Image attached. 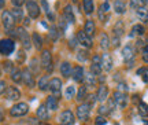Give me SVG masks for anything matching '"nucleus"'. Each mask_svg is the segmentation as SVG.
<instances>
[{"instance_id": "obj_1", "label": "nucleus", "mask_w": 148, "mask_h": 125, "mask_svg": "<svg viewBox=\"0 0 148 125\" xmlns=\"http://www.w3.org/2000/svg\"><path fill=\"white\" fill-rule=\"evenodd\" d=\"M15 50V43L11 39H3L0 40V54L1 55H10Z\"/></svg>"}, {"instance_id": "obj_2", "label": "nucleus", "mask_w": 148, "mask_h": 125, "mask_svg": "<svg viewBox=\"0 0 148 125\" xmlns=\"http://www.w3.org/2000/svg\"><path fill=\"white\" fill-rule=\"evenodd\" d=\"M27 111H29V106H27V103L21 102V103H16L11 107L10 114L12 115V117H22V115L27 114Z\"/></svg>"}, {"instance_id": "obj_3", "label": "nucleus", "mask_w": 148, "mask_h": 125, "mask_svg": "<svg viewBox=\"0 0 148 125\" xmlns=\"http://www.w3.org/2000/svg\"><path fill=\"white\" fill-rule=\"evenodd\" d=\"M1 21H3V26H4L5 30H12V28L15 25V19H14V17L11 12L8 11H3V14H1Z\"/></svg>"}, {"instance_id": "obj_4", "label": "nucleus", "mask_w": 148, "mask_h": 125, "mask_svg": "<svg viewBox=\"0 0 148 125\" xmlns=\"http://www.w3.org/2000/svg\"><path fill=\"white\" fill-rule=\"evenodd\" d=\"M89 115H90V104H88V103L79 104L78 109H77V117H78V120L86 121L89 118Z\"/></svg>"}, {"instance_id": "obj_5", "label": "nucleus", "mask_w": 148, "mask_h": 125, "mask_svg": "<svg viewBox=\"0 0 148 125\" xmlns=\"http://www.w3.org/2000/svg\"><path fill=\"white\" fill-rule=\"evenodd\" d=\"M41 66L44 69H47V72H52V57H51V52L49 51H42L41 54Z\"/></svg>"}, {"instance_id": "obj_6", "label": "nucleus", "mask_w": 148, "mask_h": 125, "mask_svg": "<svg viewBox=\"0 0 148 125\" xmlns=\"http://www.w3.org/2000/svg\"><path fill=\"white\" fill-rule=\"evenodd\" d=\"M16 37H19V40L22 41L23 44V48L25 50H29L30 48V37L27 35V32L23 29V28H19V29H16Z\"/></svg>"}, {"instance_id": "obj_7", "label": "nucleus", "mask_w": 148, "mask_h": 125, "mask_svg": "<svg viewBox=\"0 0 148 125\" xmlns=\"http://www.w3.org/2000/svg\"><path fill=\"white\" fill-rule=\"evenodd\" d=\"M112 100H114L115 106H118V107L123 109V107L126 106V103H127V96H126V94H125V92L116 91V92H114V98H112Z\"/></svg>"}, {"instance_id": "obj_8", "label": "nucleus", "mask_w": 148, "mask_h": 125, "mask_svg": "<svg viewBox=\"0 0 148 125\" xmlns=\"http://www.w3.org/2000/svg\"><path fill=\"white\" fill-rule=\"evenodd\" d=\"M26 10H27V14L30 18H37V17L40 15V7L37 4L36 1H33V0H29L26 1Z\"/></svg>"}, {"instance_id": "obj_9", "label": "nucleus", "mask_w": 148, "mask_h": 125, "mask_svg": "<svg viewBox=\"0 0 148 125\" xmlns=\"http://www.w3.org/2000/svg\"><path fill=\"white\" fill-rule=\"evenodd\" d=\"M101 58L99 55H93L92 58V65H90V73L95 74V76H99L101 73Z\"/></svg>"}, {"instance_id": "obj_10", "label": "nucleus", "mask_w": 148, "mask_h": 125, "mask_svg": "<svg viewBox=\"0 0 148 125\" xmlns=\"http://www.w3.org/2000/svg\"><path fill=\"white\" fill-rule=\"evenodd\" d=\"M77 40L81 46H84L85 48H90L92 47V39H90L84 30H79L78 35H77Z\"/></svg>"}, {"instance_id": "obj_11", "label": "nucleus", "mask_w": 148, "mask_h": 125, "mask_svg": "<svg viewBox=\"0 0 148 125\" xmlns=\"http://www.w3.org/2000/svg\"><path fill=\"white\" fill-rule=\"evenodd\" d=\"M59 121L62 125H73L74 124V114L70 110H64L59 117Z\"/></svg>"}, {"instance_id": "obj_12", "label": "nucleus", "mask_w": 148, "mask_h": 125, "mask_svg": "<svg viewBox=\"0 0 148 125\" xmlns=\"http://www.w3.org/2000/svg\"><path fill=\"white\" fill-rule=\"evenodd\" d=\"M122 58H123V61L127 63V66H132L130 63L133 62L134 54H133V48L130 47V46H126V47L122 50Z\"/></svg>"}, {"instance_id": "obj_13", "label": "nucleus", "mask_w": 148, "mask_h": 125, "mask_svg": "<svg viewBox=\"0 0 148 125\" xmlns=\"http://www.w3.org/2000/svg\"><path fill=\"white\" fill-rule=\"evenodd\" d=\"M22 81L25 83V85L30 87V88L34 87V78H33V74H32V72H30L29 69L22 70Z\"/></svg>"}, {"instance_id": "obj_14", "label": "nucleus", "mask_w": 148, "mask_h": 125, "mask_svg": "<svg viewBox=\"0 0 148 125\" xmlns=\"http://www.w3.org/2000/svg\"><path fill=\"white\" fill-rule=\"evenodd\" d=\"M63 19L67 23H74L75 22V17H74V12H73V7L70 4H67L64 7L63 10Z\"/></svg>"}, {"instance_id": "obj_15", "label": "nucleus", "mask_w": 148, "mask_h": 125, "mask_svg": "<svg viewBox=\"0 0 148 125\" xmlns=\"http://www.w3.org/2000/svg\"><path fill=\"white\" fill-rule=\"evenodd\" d=\"M5 96L7 99L10 100H16L21 98V92L16 87H7V91H5Z\"/></svg>"}, {"instance_id": "obj_16", "label": "nucleus", "mask_w": 148, "mask_h": 125, "mask_svg": "<svg viewBox=\"0 0 148 125\" xmlns=\"http://www.w3.org/2000/svg\"><path fill=\"white\" fill-rule=\"evenodd\" d=\"M48 88L51 89V92L59 96V92H60V88H62V81L59 78H52L49 81V87Z\"/></svg>"}, {"instance_id": "obj_17", "label": "nucleus", "mask_w": 148, "mask_h": 125, "mask_svg": "<svg viewBox=\"0 0 148 125\" xmlns=\"http://www.w3.org/2000/svg\"><path fill=\"white\" fill-rule=\"evenodd\" d=\"M71 74H73V78L74 81H77V83H81L82 80H84V69L81 68V66H75V68L73 69V72H71Z\"/></svg>"}, {"instance_id": "obj_18", "label": "nucleus", "mask_w": 148, "mask_h": 125, "mask_svg": "<svg viewBox=\"0 0 148 125\" xmlns=\"http://www.w3.org/2000/svg\"><path fill=\"white\" fill-rule=\"evenodd\" d=\"M101 66H103V69L106 72H110L111 69H112V59H111V57L108 54H104L101 57Z\"/></svg>"}, {"instance_id": "obj_19", "label": "nucleus", "mask_w": 148, "mask_h": 125, "mask_svg": "<svg viewBox=\"0 0 148 125\" xmlns=\"http://www.w3.org/2000/svg\"><path fill=\"white\" fill-rule=\"evenodd\" d=\"M45 107H47L48 110H56L58 109V98L53 96V95L48 96L47 102H45Z\"/></svg>"}, {"instance_id": "obj_20", "label": "nucleus", "mask_w": 148, "mask_h": 125, "mask_svg": "<svg viewBox=\"0 0 148 125\" xmlns=\"http://www.w3.org/2000/svg\"><path fill=\"white\" fill-rule=\"evenodd\" d=\"M95 30H96V28H95V22L92 21V19H88V21L85 22V28H84V32L88 35L89 37H92L93 35H95Z\"/></svg>"}, {"instance_id": "obj_21", "label": "nucleus", "mask_w": 148, "mask_h": 125, "mask_svg": "<svg viewBox=\"0 0 148 125\" xmlns=\"http://www.w3.org/2000/svg\"><path fill=\"white\" fill-rule=\"evenodd\" d=\"M107 96H108V88H107L106 85H101L100 88L97 89V94H96V99L103 102V100L107 99Z\"/></svg>"}, {"instance_id": "obj_22", "label": "nucleus", "mask_w": 148, "mask_h": 125, "mask_svg": "<svg viewBox=\"0 0 148 125\" xmlns=\"http://www.w3.org/2000/svg\"><path fill=\"white\" fill-rule=\"evenodd\" d=\"M37 117H38L40 120H48L49 114H48V109L45 106H40V107L37 109Z\"/></svg>"}, {"instance_id": "obj_23", "label": "nucleus", "mask_w": 148, "mask_h": 125, "mask_svg": "<svg viewBox=\"0 0 148 125\" xmlns=\"http://www.w3.org/2000/svg\"><path fill=\"white\" fill-rule=\"evenodd\" d=\"M11 78H12V81H15V83H21L22 81V70H19L18 68H14L12 72H11Z\"/></svg>"}, {"instance_id": "obj_24", "label": "nucleus", "mask_w": 148, "mask_h": 125, "mask_svg": "<svg viewBox=\"0 0 148 125\" xmlns=\"http://www.w3.org/2000/svg\"><path fill=\"white\" fill-rule=\"evenodd\" d=\"M82 6H84V11L85 14H92L95 7H93V0H84L82 1Z\"/></svg>"}, {"instance_id": "obj_25", "label": "nucleus", "mask_w": 148, "mask_h": 125, "mask_svg": "<svg viewBox=\"0 0 148 125\" xmlns=\"http://www.w3.org/2000/svg\"><path fill=\"white\" fill-rule=\"evenodd\" d=\"M60 73H62L63 77H69L70 74H71V66H70L69 62L62 63V66H60Z\"/></svg>"}, {"instance_id": "obj_26", "label": "nucleus", "mask_w": 148, "mask_h": 125, "mask_svg": "<svg viewBox=\"0 0 148 125\" xmlns=\"http://www.w3.org/2000/svg\"><path fill=\"white\" fill-rule=\"evenodd\" d=\"M136 12H137V17L141 19V21L148 22V10L145 8V7H140V8H137Z\"/></svg>"}, {"instance_id": "obj_27", "label": "nucleus", "mask_w": 148, "mask_h": 125, "mask_svg": "<svg viewBox=\"0 0 148 125\" xmlns=\"http://www.w3.org/2000/svg\"><path fill=\"white\" fill-rule=\"evenodd\" d=\"M114 10H115L116 14H123L125 11H126V6L123 1H119V0H116L115 3H114Z\"/></svg>"}, {"instance_id": "obj_28", "label": "nucleus", "mask_w": 148, "mask_h": 125, "mask_svg": "<svg viewBox=\"0 0 148 125\" xmlns=\"http://www.w3.org/2000/svg\"><path fill=\"white\" fill-rule=\"evenodd\" d=\"M85 78V83H86V85H89V87H95L96 85V76L92 73H86L84 76Z\"/></svg>"}, {"instance_id": "obj_29", "label": "nucleus", "mask_w": 148, "mask_h": 125, "mask_svg": "<svg viewBox=\"0 0 148 125\" xmlns=\"http://www.w3.org/2000/svg\"><path fill=\"white\" fill-rule=\"evenodd\" d=\"M100 47L103 50H108V47H110V39L106 33H101L100 36Z\"/></svg>"}, {"instance_id": "obj_30", "label": "nucleus", "mask_w": 148, "mask_h": 125, "mask_svg": "<svg viewBox=\"0 0 148 125\" xmlns=\"http://www.w3.org/2000/svg\"><path fill=\"white\" fill-rule=\"evenodd\" d=\"M88 58H89V52L86 51V50H79V51L77 52V59H78L79 62L88 61Z\"/></svg>"}, {"instance_id": "obj_31", "label": "nucleus", "mask_w": 148, "mask_h": 125, "mask_svg": "<svg viewBox=\"0 0 148 125\" xmlns=\"http://www.w3.org/2000/svg\"><path fill=\"white\" fill-rule=\"evenodd\" d=\"M147 3H148V0H130V7L137 10L140 7H144Z\"/></svg>"}, {"instance_id": "obj_32", "label": "nucleus", "mask_w": 148, "mask_h": 125, "mask_svg": "<svg viewBox=\"0 0 148 125\" xmlns=\"http://www.w3.org/2000/svg\"><path fill=\"white\" fill-rule=\"evenodd\" d=\"M136 35H138V36H141V35H144V26L141 25H134L132 28V33H130V37L136 36Z\"/></svg>"}, {"instance_id": "obj_33", "label": "nucleus", "mask_w": 148, "mask_h": 125, "mask_svg": "<svg viewBox=\"0 0 148 125\" xmlns=\"http://www.w3.org/2000/svg\"><path fill=\"white\" fill-rule=\"evenodd\" d=\"M114 35L118 37H121L123 35V23H122V21H118L116 25L114 26Z\"/></svg>"}, {"instance_id": "obj_34", "label": "nucleus", "mask_w": 148, "mask_h": 125, "mask_svg": "<svg viewBox=\"0 0 148 125\" xmlns=\"http://www.w3.org/2000/svg\"><path fill=\"white\" fill-rule=\"evenodd\" d=\"M11 14H12V17H14V19H15V21H22V18H23L22 10L19 8V7H15V8H12Z\"/></svg>"}, {"instance_id": "obj_35", "label": "nucleus", "mask_w": 148, "mask_h": 125, "mask_svg": "<svg viewBox=\"0 0 148 125\" xmlns=\"http://www.w3.org/2000/svg\"><path fill=\"white\" fill-rule=\"evenodd\" d=\"M33 43H34V47L37 48V50H41L42 47V40L41 37H40V35L38 33H33Z\"/></svg>"}, {"instance_id": "obj_36", "label": "nucleus", "mask_w": 148, "mask_h": 125, "mask_svg": "<svg viewBox=\"0 0 148 125\" xmlns=\"http://www.w3.org/2000/svg\"><path fill=\"white\" fill-rule=\"evenodd\" d=\"M138 113L143 117H148V104L144 102H140L138 103Z\"/></svg>"}, {"instance_id": "obj_37", "label": "nucleus", "mask_w": 148, "mask_h": 125, "mask_svg": "<svg viewBox=\"0 0 148 125\" xmlns=\"http://www.w3.org/2000/svg\"><path fill=\"white\" fill-rule=\"evenodd\" d=\"M137 74L138 76H141V78H143L144 83L148 84V68H141L137 70Z\"/></svg>"}, {"instance_id": "obj_38", "label": "nucleus", "mask_w": 148, "mask_h": 125, "mask_svg": "<svg viewBox=\"0 0 148 125\" xmlns=\"http://www.w3.org/2000/svg\"><path fill=\"white\" fill-rule=\"evenodd\" d=\"M48 87H49V81H48V78L47 77L40 78V81H38V88L41 89V91H45V89H48Z\"/></svg>"}, {"instance_id": "obj_39", "label": "nucleus", "mask_w": 148, "mask_h": 125, "mask_svg": "<svg viewBox=\"0 0 148 125\" xmlns=\"http://www.w3.org/2000/svg\"><path fill=\"white\" fill-rule=\"evenodd\" d=\"M85 96H86V87H81L77 92V100L81 102V100L85 99Z\"/></svg>"}, {"instance_id": "obj_40", "label": "nucleus", "mask_w": 148, "mask_h": 125, "mask_svg": "<svg viewBox=\"0 0 148 125\" xmlns=\"http://www.w3.org/2000/svg\"><path fill=\"white\" fill-rule=\"evenodd\" d=\"M74 94H75V89H74V87H67V89H66V92H64V96L67 98V99H70V98H73Z\"/></svg>"}, {"instance_id": "obj_41", "label": "nucleus", "mask_w": 148, "mask_h": 125, "mask_svg": "<svg viewBox=\"0 0 148 125\" xmlns=\"http://www.w3.org/2000/svg\"><path fill=\"white\" fill-rule=\"evenodd\" d=\"M3 68H4L5 72H12L14 66H12V62H10V61H4V62H3Z\"/></svg>"}, {"instance_id": "obj_42", "label": "nucleus", "mask_w": 148, "mask_h": 125, "mask_svg": "<svg viewBox=\"0 0 148 125\" xmlns=\"http://www.w3.org/2000/svg\"><path fill=\"white\" fill-rule=\"evenodd\" d=\"M49 37L52 39L53 41L58 39V30H56V28H53V26H52V28L49 29Z\"/></svg>"}, {"instance_id": "obj_43", "label": "nucleus", "mask_w": 148, "mask_h": 125, "mask_svg": "<svg viewBox=\"0 0 148 125\" xmlns=\"http://www.w3.org/2000/svg\"><path fill=\"white\" fill-rule=\"evenodd\" d=\"M99 10H101L103 12H108V10H110V4H108V1H104V3L100 6V8H99Z\"/></svg>"}, {"instance_id": "obj_44", "label": "nucleus", "mask_w": 148, "mask_h": 125, "mask_svg": "<svg viewBox=\"0 0 148 125\" xmlns=\"http://www.w3.org/2000/svg\"><path fill=\"white\" fill-rule=\"evenodd\" d=\"M143 61L148 63V46H145L143 48Z\"/></svg>"}, {"instance_id": "obj_45", "label": "nucleus", "mask_w": 148, "mask_h": 125, "mask_svg": "<svg viewBox=\"0 0 148 125\" xmlns=\"http://www.w3.org/2000/svg\"><path fill=\"white\" fill-rule=\"evenodd\" d=\"M107 122V120L104 117H97L96 118V125H104Z\"/></svg>"}, {"instance_id": "obj_46", "label": "nucleus", "mask_w": 148, "mask_h": 125, "mask_svg": "<svg viewBox=\"0 0 148 125\" xmlns=\"http://www.w3.org/2000/svg\"><path fill=\"white\" fill-rule=\"evenodd\" d=\"M111 111V109L110 107H106V106H101L100 109H99V113L100 114H106V113H110Z\"/></svg>"}, {"instance_id": "obj_47", "label": "nucleus", "mask_w": 148, "mask_h": 125, "mask_svg": "<svg viewBox=\"0 0 148 125\" xmlns=\"http://www.w3.org/2000/svg\"><path fill=\"white\" fill-rule=\"evenodd\" d=\"M5 91H7V85H5L4 81H0V95L4 94Z\"/></svg>"}, {"instance_id": "obj_48", "label": "nucleus", "mask_w": 148, "mask_h": 125, "mask_svg": "<svg viewBox=\"0 0 148 125\" xmlns=\"http://www.w3.org/2000/svg\"><path fill=\"white\" fill-rule=\"evenodd\" d=\"M11 3L15 6V7H21V6L25 3V0H11Z\"/></svg>"}, {"instance_id": "obj_49", "label": "nucleus", "mask_w": 148, "mask_h": 125, "mask_svg": "<svg viewBox=\"0 0 148 125\" xmlns=\"http://www.w3.org/2000/svg\"><path fill=\"white\" fill-rule=\"evenodd\" d=\"M66 21H64L63 18H62V21H60V23H59V29H60V32H64L66 30Z\"/></svg>"}, {"instance_id": "obj_50", "label": "nucleus", "mask_w": 148, "mask_h": 125, "mask_svg": "<svg viewBox=\"0 0 148 125\" xmlns=\"http://www.w3.org/2000/svg\"><path fill=\"white\" fill-rule=\"evenodd\" d=\"M41 4H42V7H44V11H45V12H49V7H48V3H47V0H42L41 1Z\"/></svg>"}, {"instance_id": "obj_51", "label": "nucleus", "mask_w": 148, "mask_h": 125, "mask_svg": "<svg viewBox=\"0 0 148 125\" xmlns=\"http://www.w3.org/2000/svg\"><path fill=\"white\" fill-rule=\"evenodd\" d=\"M16 58H18V61H19V62H23V59H25V55H23V52L19 51V52H18V55H16Z\"/></svg>"}, {"instance_id": "obj_52", "label": "nucleus", "mask_w": 148, "mask_h": 125, "mask_svg": "<svg viewBox=\"0 0 148 125\" xmlns=\"http://www.w3.org/2000/svg\"><path fill=\"white\" fill-rule=\"evenodd\" d=\"M122 89H123V91H126V84H119V91H121L122 92Z\"/></svg>"}, {"instance_id": "obj_53", "label": "nucleus", "mask_w": 148, "mask_h": 125, "mask_svg": "<svg viewBox=\"0 0 148 125\" xmlns=\"http://www.w3.org/2000/svg\"><path fill=\"white\" fill-rule=\"evenodd\" d=\"M4 7V0H0V8H3Z\"/></svg>"}, {"instance_id": "obj_54", "label": "nucleus", "mask_w": 148, "mask_h": 125, "mask_svg": "<svg viewBox=\"0 0 148 125\" xmlns=\"http://www.w3.org/2000/svg\"><path fill=\"white\" fill-rule=\"evenodd\" d=\"M3 120V113H1V111H0V121Z\"/></svg>"}, {"instance_id": "obj_55", "label": "nucleus", "mask_w": 148, "mask_h": 125, "mask_svg": "<svg viewBox=\"0 0 148 125\" xmlns=\"http://www.w3.org/2000/svg\"><path fill=\"white\" fill-rule=\"evenodd\" d=\"M144 125H148V121H145V124H144Z\"/></svg>"}, {"instance_id": "obj_56", "label": "nucleus", "mask_w": 148, "mask_h": 125, "mask_svg": "<svg viewBox=\"0 0 148 125\" xmlns=\"http://www.w3.org/2000/svg\"><path fill=\"white\" fill-rule=\"evenodd\" d=\"M73 1H74V3H75V1H77V0H73Z\"/></svg>"}, {"instance_id": "obj_57", "label": "nucleus", "mask_w": 148, "mask_h": 125, "mask_svg": "<svg viewBox=\"0 0 148 125\" xmlns=\"http://www.w3.org/2000/svg\"><path fill=\"white\" fill-rule=\"evenodd\" d=\"M119 1H123V0H119Z\"/></svg>"}]
</instances>
